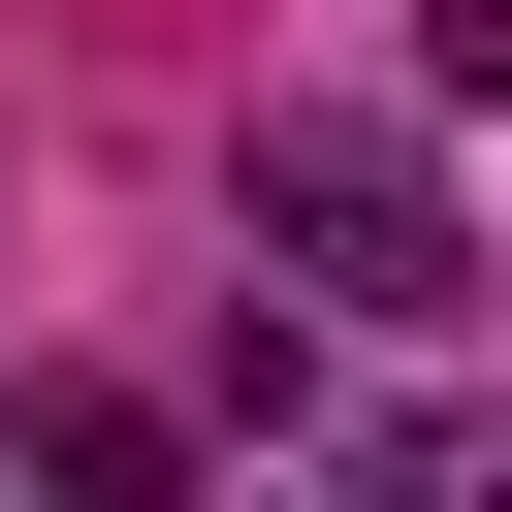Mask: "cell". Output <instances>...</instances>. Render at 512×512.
<instances>
[{
  "instance_id": "6da1fadb",
  "label": "cell",
  "mask_w": 512,
  "mask_h": 512,
  "mask_svg": "<svg viewBox=\"0 0 512 512\" xmlns=\"http://www.w3.org/2000/svg\"><path fill=\"white\" fill-rule=\"evenodd\" d=\"M256 224H288V256L352 288V320H448V288H480V256H448V160H416V128H256Z\"/></svg>"
}]
</instances>
